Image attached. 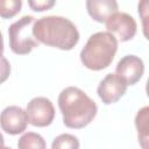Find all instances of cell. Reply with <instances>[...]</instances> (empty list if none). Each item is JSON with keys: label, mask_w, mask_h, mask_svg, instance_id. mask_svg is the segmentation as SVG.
<instances>
[{"label": "cell", "mask_w": 149, "mask_h": 149, "mask_svg": "<svg viewBox=\"0 0 149 149\" xmlns=\"http://www.w3.org/2000/svg\"><path fill=\"white\" fill-rule=\"evenodd\" d=\"M33 35L37 42L61 50H71L79 41V31L66 17L49 15L34 22Z\"/></svg>", "instance_id": "obj_1"}, {"label": "cell", "mask_w": 149, "mask_h": 149, "mask_svg": "<svg viewBox=\"0 0 149 149\" xmlns=\"http://www.w3.org/2000/svg\"><path fill=\"white\" fill-rule=\"evenodd\" d=\"M58 107L66 127L80 129L86 127L97 115V104L80 88L65 87L58 95Z\"/></svg>", "instance_id": "obj_2"}, {"label": "cell", "mask_w": 149, "mask_h": 149, "mask_svg": "<svg viewBox=\"0 0 149 149\" xmlns=\"http://www.w3.org/2000/svg\"><path fill=\"white\" fill-rule=\"evenodd\" d=\"M118 50L116 38L107 31L91 35L80 51L83 65L90 70L99 71L109 66Z\"/></svg>", "instance_id": "obj_3"}, {"label": "cell", "mask_w": 149, "mask_h": 149, "mask_svg": "<svg viewBox=\"0 0 149 149\" xmlns=\"http://www.w3.org/2000/svg\"><path fill=\"white\" fill-rule=\"evenodd\" d=\"M35 17L24 15L17 21L13 22L8 28L9 47L16 55H27L34 48L38 47V42L33 35V26Z\"/></svg>", "instance_id": "obj_4"}, {"label": "cell", "mask_w": 149, "mask_h": 149, "mask_svg": "<svg viewBox=\"0 0 149 149\" xmlns=\"http://www.w3.org/2000/svg\"><path fill=\"white\" fill-rule=\"evenodd\" d=\"M28 121L35 127H47L51 125L55 118V107L52 102L44 97L33 98L26 109Z\"/></svg>", "instance_id": "obj_5"}, {"label": "cell", "mask_w": 149, "mask_h": 149, "mask_svg": "<svg viewBox=\"0 0 149 149\" xmlns=\"http://www.w3.org/2000/svg\"><path fill=\"white\" fill-rule=\"evenodd\" d=\"M105 23L107 33L112 34L116 38V41L119 40L121 42H127L132 40L136 34V21L127 13L116 12L112 16H109Z\"/></svg>", "instance_id": "obj_6"}, {"label": "cell", "mask_w": 149, "mask_h": 149, "mask_svg": "<svg viewBox=\"0 0 149 149\" xmlns=\"http://www.w3.org/2000/svg\"><path fill=\"white\" fill-rule=\"evenodd\" d=\"M127 91V84L115 73H108L98 86V95L105 105L116 102Z\"/></svg>", "instance_id": "obj_7"}, {"label": "cell", "mask_w": 149, "mask_h": 149, "mask_svg": "<svg viewBox=\"0 0 149 149\" xmlns=\"http://www.w3.org/2000/svg\"><path fill=\"white\" fill-rule=\"evenodd\" d=\"M28 116L19 106H8L0 114V126L9 135H17L26 130Z\"/></svg>", "instance_id": "obj_8"}, {"label": "cell", "mask_w": 149, "mask_h": 149, "mask_svg": "<svg viewBox=\"0 0 149 149\" xmlns=\"http://www.w3.org/2000/svg\"><path fill=\"white\" fill-rule=\"evenodd\" d=\"M143 72V61L135 55H127L122 57L115 68V74L119 76L127 84V86L136 84L142 78Z\"/></svg>", "instance_id": "obj_9"}, {"label": "cell", "mask_w": 149, "mask_h": 149, "mask_svg": "<svg viewBox=\"0 0 149 149\" xmlns=\"http://www.w3.org/2000/svg\"><path fill=\"white\" fill-rule=\"evenodd\" d=\"M86 9L94 21L105 23L109 16L118 12V2L114 0H87Z\"/></svg>", "instance_id": "obj_10"}, {"label": "cell", "mask_w": 149, "mask_h": 149, "mask_svg": "<svg viewBox=\"0 0 149 149\" xmlns=\"http://www.w3.org/2000/svg\"><path fill=\"white\" fill-rule=\"evenodd\" d=\"M148 107L141 108L135 118V126L139 134V142L143 149H148Z\"/></svg>", "instance_id": "obj_11"}, {"label": "cell", "mask_w": 149, "mask_h": 149, "mask_svg": "<svg viewBox=\"0 0 149 149\" xmlns=\"http://www.w3.org/2000/svg\"><path fill=\"white\" fill-rule=\"evenodd\" d=\"M17 149H47V143L40 134L28 132L19 139Z\"/></svg>", "instance_id": "obj_12"}, {"label": "cell", "mask_w": 149, "mask_h": 149, "mask_svg": "<svg viewBox=\"0 0 149 149\" xmlns=\"http://www.w3.org/2000/svg\"><path fill=\"white\" fill-rule=\"evenodd\" d=\"M51 149H79V141L74 135L61 134L54 139Z\"/></svg>", "instance_id": "obj_13"}, {"label": "cell", "mask_w": 149, "mask_h": 149, "mask_svg": "<svg viewBox=\"0 0 149 149\" xmlns=\"http://www.w3.org/2000/svg\"><path fill=\"white\" fill-rule=\"evenodd\" d=\"M21 0H0V16L2 19H10L21 10Z\"/></svg>", "instance_id": "obj_14"}, {"label": "cell", "mask_w": 149, "mask_h": 149, "mask_svg": "<svg viewBox=\"0 0 149 149\" xmlns=\"http://www.w3.org/2000/svg\"><path fill=\"white\" fill-rule=\"evenodd\" d=\"M29 7L35 12H43L47 9H50L54 5V0H37V1H28Z\"/></svg>", "instance_id": "obj_15"}, {"label": "cell", "mask_w": 149, "mask_h": 149, "mask_svg": "<svg viewBox=\"0 0 149 149\" xmlns=\"http://www.w3.org/2000/svg\"><path fill=\"white\" fill-rule=\"evenodd\" d=\"M10 74V64L6 57H0V84L6 81Z\"/></svg>", "instance_id": "obj_16"}, {"label": "cell", "mask_w": 149, "mask_h": 149, "mask_svg": "<svg viewBox=\"0 0 149 149\" xmlns=\"http://www.w3.org/2000/svg\"><path fill=\"white\" fill-rule=\"evenodd\" d=\"M3 54V38H2V34L0 31V57Z\"/></svg>", "instance_id": "obj_17"}, {"label": "cell", "mask_w": 149, "mask_h": 149, "mask_svg": "<svg viewBox=\"0 0 149 149\" xmlns=\"http://www.w3.org/2000/svg\"><path fill=\"white\" fill-rule=\"evenodd\" d=\"M3 142H5L3 136H2V134L0 133V148H1V147H3Z\"/></svg>", "instance_id": "obj_18"}, {"label": "cell", "mask_w": 149, "mask_h": 149, "mask_svg": "<svg viewBox=\"0 0 149 149\" xmlns=\"http://www.w3.org/2000/svg\"><path fill=\"white\" fill-rule=\"evenodd\" d=\"M0 149H10V148H8V147H1Z\"/></svg>", "instance_id": "obj_19"}]
</instances>
